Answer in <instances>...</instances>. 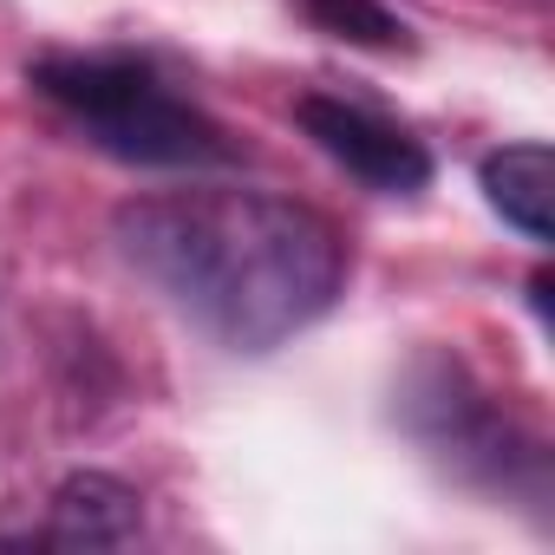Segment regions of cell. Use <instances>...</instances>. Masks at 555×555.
I'll list each match as a JSON object with an SVG mask.
<instances>
[{"instance_id": "4", "label": "cell", "mask_w": 555, "mask_h": 555, "mask_svg": "<svg viewBox=\"0 0 555 555\" xmlns=\"http://www.w3.org/2000/svg\"><path fill=\"white\" fill-rule=\"evenodd\" d=\"M144 529V503L131 483L105 477V470H79L53 490V516H47V542H66V548H118V542H138Z\"/></svg>"}, {"instance_id": "6", "label": "cell", "mask_w": 555, "mask_h": 555, "mask_svg": "<svg viewBox=\"0 0 555 555\" xmlns=\"http://www.w3.org/2000/svg\"><path fill=\"white\" fill-rule=\"evenodd\" d=\"M301 14H308L321 34L353 40V47H379V53L405 47V21H399L392 8H379V0H301Z\"/></svg>"}, {"instance_id": "1", "label": "cell", "mask_w": 555, "mask_h": 555, "mask_svg": "<svg viewBox=\"0 0 555 555\" xmlns=\"http://www.w3.org/2000/svg\"><path fill=\"white\" fill-rule=\"evenodd\" d=\"M118 248L209 340L268 353L308 334L347 288L340 229L268 190H170L118 209Z\"/></svg>"}, {"instance_id": "3", "label": "cell", "mask_w": 555, "mask_h": 555, "mask_svg": "<svg viewBox=\"0 0 555 555\" xmlns=\"http://www.w3.org/2000/svg\"><path fill=\"white\" fill-rule=\"evenodd\" d=\"M295 118H301V131L314 138L321 157H334L347 177H360L379 196H418L431 183V151L405 125H392V118H379L353 99L308 92V99H295Z\"/></svg>"}, {"instance_id": "5", "label": "cell", "mask_w": 555, "mask_h": 555, "mask_svg": "<svg viewBox=\"0 0 555 555\" xmlns=\"http://www.w3.org/2000/svg\"><path fill=\"white\" fill-rule=\"evenodd\" d=\"M483 196L509 229H522L529 242H548L555 235V157H548V144L490 151L483 157Z\"/></svg>"}, {"instance_id": "2", "label": "cell", "mask_w": 555, "mask_h": 555, "mask_svg": "<svg viewBox=\"0 0 555 555\" xmlns=\"http://www.w3.org/2000/svg\"><path fill=\"white\" fill-rule=\"evenodd\" d=\"M34 92L60 105L99 151L144 170H216L235 157L222 125L190 105L157 66L131 53H47L34 60Z\"/></svg>"}]
</instances>
